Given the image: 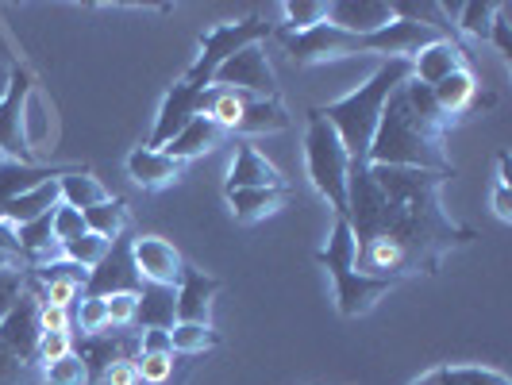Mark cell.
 Wrapping results in <instances>:
<instances>
[{
	"label": "cell",
	"mask_w": 512,
	"mask_h": 385,
	"mask_svg": "<svg viewBox=\"0 0 512 385\" xmlns=\"http://www.w3.org/2000/svg\"><path fill=\"white\" fill-rule=\"evenodd\" d=\"M58 201H62V197H58V181H43V185L27 189L20 197H12L8 205H0V220L12 224V228H20V224H31V220L54 212Z\"/></svg>",
	"instance_id": "7402d4cb"
},
{
	"label": "cell",
	"mask_w": 512,
	"mask_h": 385,
	"mask_svg": "<svg viewBox=\"0 0 512 385\" xmlns=\"http://www.w3.org/2000/svg\"><path fill=\"white\" fill-rule=\"evenodd\" d=\"M27 97H31V74L27 70H12L8 74V89L0 97V151L16 162H31V143L24 135V112Z\"/></svg>",
	"instance_id": "ba28073f"
},
{
	"label": "cell",
	"mask_w": 512,
	"mask_h": 385,
	"mask_svg": "<svg viewBox=\"0 0 512 385\" xmlns=\"http://www.w3.org/2000/svg\"><path fill=\"white\" fill-rule=\"evenodd\" d=\"M97 382L101 385H143L139 382V366H135V359H116Z\"/></svg>",
	"instance_id": "b9f144b4"
},
{
	"label": "cell",
	"mask_w": 512,
	"mask_h": 385,
	"mask_svg": "<svg viewBox=\"0 0 512 385\" xmlns=\"http://www.w3.org/2000/svg\"><path fill=\"white\" fill-rule=\"evenodd\" d=\"M447 120L439 116L432 89L420 81H401L393 97L385 101L382 120L374 128L366 162L370 166H409V170H436V174H455V166L443 154L447 139Z\"/></svg>",
	"instance_id": "7a4b0ae2"
},
{
	"label": "cell",
	"mask_w": 512,
	"mask_h": 385,
	"mask_svg": "<svg viewBox=\"0 0 512 385\" xmlns=\"http://www.w3.org/2000/svg\"><path fill=\"white\" fill-rule=\"evenodd\" d=\"M316 262L328 266V274H332V282H335V308H339V316H347V320L370 312L374 301L385 297V293L397 285V282H389V278H366L359 266H355V235H351V224H347L343 216H335L332 239H328V247L316 255Z\"/></svg>",
	"instance_id": "277c9868"
},
{
	"label": "cell",
	"mask_w": 512,
	"mask_h": 385,
	"mask_svg": "<svg viewBox=\"0 0 512 385\" xmlns=\"http://www.w3.org/2000/svg\"><path fill=\"white\" fill-rule=\"evenodd\" d=\"M74 324L81 328V335L108 332V305H104V297H81V301H77Z\"/></svg>",
	"instance_id": "d6a6232c"
},
{
	"label": "cell",
	"mask_w": 512,
	"mask_h": 385,
	"mask_svg": "<svg viewBox=\"0 0 512 385\" xmlns=\"http://www.w3.org/2000/svg\"><path fill=\"white\" fill-rule=\"evenodd\" d=\"M35 320H39V335H47V332L70 335V328H74V316H70V308L39 305V312H35Z\"/></svg>",
	"instance_id": "f35d334b"
},
{
	"label": "cell",
	"mask_w": 512,
	"mask_h": 385,
	"mask_svg": "<svg viewBox=\"0 0 512 385\" xmlns=\"http://www.w3.org/2000/svg\"><path fill=\"white\" fill-rule=\"evenodd\" d=\"M220 293V282L208 278L205 270L189 266L181 270L178 289H174V316L178 324H208V312H212V297Z\"/></svg>",
	"instance_id": "7c38bea8"
},
{
	"label": "cell",
	"mask_w": 512,
	"mask_h": 385,
	"mask_svg": "<svg viewBox=\"0 0 512 385\" xmlns=\"http://www.w3.org/2000/svg\"><path fill=\"white\" fill-rule=\"evenodd\" d=\"M201 97H205L201 89H193V85H185V81H174V89L166 93L162 112H158V120H154V131L147 135L143 147L162 151L178 131H185V124H189L193 116H201Z\"/></svg>",
	"instance_id": "30bf717a"
},
{
	"label": "cell",
	"mask_w": 512,
	"mask_h": 385,
	"mask_svg": "<svg viewBox=\"0 0 512 385\" xmlns=\"http://www.w3.org/2000/svg\"><path fill=\"white\" fill-rule=\"evenodd\" d=\"M81 216H85V231L104 235V239H120V231L128 228V201L124 197H108L104 205L85 208Z\"/></svg>",
	"instance_id": "4316f807"
},
{
	"label": "cell",
	"mask_w": 512,
	"mask_h": 385,
	"mask_svg": "<svg viewBox=\"0 0 512 385\" xmlns=\"http://www.w3.org/2000/svg\"><path fill=\"white\" fill-rule=\"evenodd\" d=\"M501 12V4H489V0H466L455 4V16H459V31H466L470 39H489V27L493 16Z\"/></svg>",
	"instance_id": "1f68e13d"
},
{
	"label": "cell",
	"mask_w": 512,
	"mask_h": 385,
	"mask_svg": "<svg viewBox=\"0 0 512 385\" xmlns=\"http://www.w3.org/2000/svg\"><path fill=\"white\" fill-rule=\"evenodd\" d=\"M139 355H174V347H170V332H162V328H147V332L139 335Z\"/></svg>",
	"instance_id": "7bdbcfd3"
},
{
	"label": "cell",
	"mask_w": 512,
	"mask_h": 385,
	"mask_svg": "<svg viewBox=\"0 0 512 385\" xmlns=\"http://www.w3.org/2000/svg\"><path fill=\"white\" fill-rule=\"evenodd\" d=\"M70 170H74V166H35V162L4 158V162H0V205H8L12 197H20V193L43 185V181L66 178Z\"/></svg>",
	"instance_id": "d6986e66"
},
{
	"label": "cell",
	"mask_w": 512,
	"mask_h": 385,
	"mask_svg": "<svg viewBox=\"0 0 512 385\" xmlns=\"http://www.w3.org/2000/svg\"><path fill=\"white\" fill-rule=\"evenodd\" d=\"M493 212H497V220H505V224H512V197L505 185H497L493 189Z\"/></svg>",
	"instance_id": "f6af8a7d"
},
{
	"label": "cell",
	"mask_w": 512,
	"mask_h": 385,
	"mask_svg": "<svg viewBox=\"0 0 512 385\" xmlns=\"http://www.w3.org/2000/svg\"><path fill=\"white\" fill-rule=\"evenodd\" d=\"M170 347H174V355L197 359V355H205L212 347H220V335L212 332L208 324H174L170 328Z\"/></svg>",
	"instance_id": "f546056e"
},
{
	"label": "cell",
	"mask_w": 512,
	"mask_h": 385,
	"mask_svg": "<svg viewBox=\"0 0 512 385\" xmlns=\"http://www.w3.org/2000/svg\"><path fill=\"white\" fill-rule=\"evenodd\" d=\"M0 255L20 258V239H16V228H12V224H4V220H0ZM20 262H24V258H20Z\"/></svg>",
	"instance_id": "ee69618b"
},
{
	"label": "cell",
	"mask_w": 512,
	"mask_h": 385,
	"mask_svg": "<svg viewBox=\"0 0 512 385\" xmlns=\"http://www.w3.org/2000/svg\"><path fill=\"white\" fill-rule=\"evenodd\" d=\"M274 27L266 24L262 16H247V20H235V24H216L208 27L205 35H201V54H197V62L185 70V85H193V89H201L205 93L212 74L228 62L231 54H239L243 47H251V43H262L266 35H270Z\"/></svg>",
	"instance_id": "8992f818"
},
{
	"label": "cell",
	"mask_w": 512,
	"mask_h": 385,
	"mask_svg": "<svg viewBox=\"0 0 512 385\" xmlns=\"http://www.w3.org/2000/svg\"><path fill=\"white\" fill-rule=\"evenodd\" d=\"M285 128H289V116H285L282 104L251 97L247 108H243V120H239L235 135H274V131H285Z\"/></svg>",
	"instance_id": "484cf974"
},
{
	"label": "cell",
	"mask_w": 512,
	"mask_h": 385,
	"mask_svg": "<svg viewBox=\"0 0 512 385\" xmlns=\"http://www.w3.org/2000/svg\"><path fill=\"white\" fill-rule=\"evenodd\" d=\"M305 170L316 193L335 208V216H347V174H351V158L343 151L335 128L316 116V108L308 112V131H305Z\"/></svg>",
	"instance_id": "5b68a950"
},
{
	"label": "cell",
	"mask_w": 512,
	"mask_h": 385,
	"mask_svg": "<svg viewBox=\"0 0 512 385\" xmlns=\"http://www.w3.org/2000/svg\"><path fill=\"white\" fill-rule=\"evenodd\" d=\"M489 43L501 51V58H512V24H509V4H501V12L493 16L489 27Z\"/></svg>",
	"instance_id": "60d3db41"
},
{
	"label": "cell",
	"mask_w": 512,
	"mask_h": 385,
	"mask_svg": "<svg viewBox=\"0 0 512 385\" xmlns=\"http://www.w3.org/2000/svg\"><path fill=\"white\" fill-rule=\"evenodd\" d=\"M181 162L174 158H166L162 151H151V147H135L128 154V174L135 185H143V189H162V185H170V181L181 178Z\"/></svg>",
	"instance_id": "44dd1931"
},
{
	"label": "cell",
	"mask_w": 512,
	"mask_h": 385,
	"mask_svg": "<svg viewBox=\"0 0 512 385\" xmlns=\"http://www.w3.org/2000/svg\"><path fill=\"white\" fill-rule=\"evenodd\" d=\"M432 101H436L439 116L451 124L455 116H466L478 104V77L470 66H462L455 74H447L439 85H432Z\"/></svg>",
	"instance_id": "ac0fdd59"
},
{
	"label": "cell",
	"mask_w": 512,
	"mask_h": 385,
	"mask_svg": "<svg viewBox=\"0 0 512 385\" xmlns=\"http://www.w3.org/2000/svg\"><path fill=\"white\" fill-rule=\"evenodd\" d=\"M58 197H62V205L77 208V212H85V208L93 205H104L112 193L104 189L101 181L93 178L89 170H81V166H74L66 178H58Z\"/></svg>",
	"instance_id": "cb8c5ba5"
},
{
	"label": "cell",
	"mask_w": 512,
	"mask_h": 385,
	"mask_svg": "<svg viewBox=\"0 0 512 385\" xmlns=\"http://www.w3.org/2000/svg\"><path fill=\"white\" fill-rule=\"evenodd\" d=\"M51 235H54V243H58V247H62V243H70V239H77V235H85V216H81L77 208L58 201V208L51 212Z\"/></svg>",
	"instance_id": "e575fe53"
},
{
	"label": "cell",
	"mask_w": 512,
	"mask_h": 385,
	"mask_svg": "<svg viewBox=\"0 0 512 385\" xmlns=\"http://www.w3.org/2000/svg\"><path fill=\"white\" fill-rule=\"evenodd\" d=\"M220 139H224V131L216 128L205 112H201V116H193V120L185 124V131H178V135H174V139L162 147V154L185 166V162H193V158L208 154L212 147H220Z\"/></svg>",
	"instance_id": "ffe728a7"
},
{
	"label": "cell",
	"mask_w": 512,
	"mask_h": 385,
	"mask_svg": "<svg viewBox=\"0 0 512 385\" xmlns=\"http://www.w3.org/2000/svg\"><path fill=\"white\" fill-rule=\"evenodd\" d=\"M131 262H135V274L147 285H166V289H178V278L185 270V258L174 243L158 239V235H135L131 239Z\"/></svg>",
	"instance_id": "9c48e42d"
},
{
	"label": "cell",
	"mask_w": 512,
	"mask_h": 385,
	"mask_svg": "<svg viewBox=\"0 0 512 385\" xmlns=\"http://www.w3.org/2000/svg\"><path fill=\"white\" fill-rule=\"evenodd\" d=\"M108 251H112V239L93 235V231H85V235H77V239H70V243H62V258L74 262V266H81L85 274H93L104 258H108Z\"/></svg>",
	"instance_id": "83f0119b"
},
{
	"label": "cell",
	"mask_w": 512,
	"mask_h": 385,
	"mask_svg": "<svg viewBox=\"0 0 512 385\" xmlns=\"http://www.w3.org/2000/svg\"><path fill=\"white\" fill-rule=\"evenodd\" d=\"M74 355L85 362V370L93 378H101L116 359H135L139 355V335H85L81 347H74Z\"/></svg>",
	"instance_id": "2e32d148"
},
{
	"label": "cell",
	"mask_w": 512,
	"mask_h": 385,
	"mask_svg": "<svg viewBox=\"0 0 512 385\" xmlns=\"http://www.w3.org/2000/svg\"><path fill=\"white\" fill-rule=\"evenodd\" d=\"M143 278L135 274L131 262V243L128 239H112V251L101 266L89 274L85 282V297H112V293H139Z\"/></svg>",
	"instance_id": "8fae6325"
},
{
	"label": "cell",
	"mask_w": 512,
	"mask_h": 385,
	"mask_svg": "<svg viewBox=\"0 0 512 385\" xmlns=\"http://www.w3.org/2000/svg\"><path fill=\"white\" fill-rule=\"evenodd\" d=\"M4 89H8V74L0 70V97H4Z\"/></svg>",
	"instance_id": "7dc6e473"
},
{
	"label": "cell",
	"mask_w": 512,
	"mask_h": 385,
	"mask_svg": "<svg viewBox=\"0 0 512 385\" xmlns=\"http://www.w3.org/2000/svg\"><path fill=\"white\" fill-rule=\"evenodd\" d=\"M66 355H74V332L62 335V332H47L39 335V343H35V366H51V362L66 359Z\"/></svg>",
	"instance_id": "8d00e7d4"
},
{
	"label": "cell",
	"mask_w": 512,
	"mask_h": 385,
	"mask_svg": "<svg viewBox=\"0 0 512 385\" xmlns=\"http://www.w3.org/2000/svg\"><path fill=\"white\" fill-rule=\"evenodd\" d=\"M104 305H108V328H131L139 312V293H112L104 297Z\"/></svg>",
	"instance_id": "74e56055"
},
{
	"label": "cell",
	"mask_w": 512,
	"mask_h": 385,
	"mask_svg": "<svg viewBox=\"0 0 512 385\" xmlns=\"http://www.w3.org/2000/svg\"><path fill=\"white\" fill-rule=\"evenodd\" d=\"M409 66H412V81H420L424 89H432V85H439L447 74H455V70L466 66V54H462L459 43L436 39V43H428L424 51L412 54Z\"/></svg>",
	"instance_id": "9a60e30c"
},
{
	"label": "cell",
	"mask_w": 512,
	"mask_h": 385,
	"mask_svg": "<svg viewBox=\"0 0 512 385\" xmlns=\"http://www.w3.org/2000/svg\"><path fill=\"white\" fill-rule=\"evenodd\" d=\"M355 235V266L366 278L401 282L412 274H436L443 255L470 243L474 231L459 228L443 205H389L366 174V162H351L347 174V216Z\"/></svg>",
	"instance_id": "6da1fadb"
},
{
	"label": "cell",
	"mask_w": 512,
	"mask_h": 385,
	"mask_svg": "<svg viewBox=\"0 0 512 385\" xmlns=\"http://www.w3.org/2000/svg\"><path fill=\"white\" fill-rule=\"evenodd\" d=\"M35 312H39V301L27 289L24 297L16 301V308L0 320V343L12 347L27 366H35V343H39V320H35Z\"/></svg>",
	"instance_id": "5bb4252c"
},
{
	"label": "cell",
	"mask_w": 512,
	"mask_h": 385,
	"mask_svg": "<svg viewBox=\"0 0 512 385\" xmlns=\"http://www.w3.org/2000/svg\"><path fill=\"white\" fill-rule=\"evenodd\" d=\"M208 85H216V89H239V93H251L258 101H278V77H274L270 62H266V51L258 43L243 47L239 54H231L228 62L212 74Z\"/></svg>",
	"instance_id": "52a82bcc"
},
{
	"label": "cell",
	"mask_w": 512,
	"mask_h": 385,
	"mask_svg": "<svg viewBox=\"0 0 512 385\" xmlns=\"http://www.w3.org/2000/svg\"><path fill=\"white\" fill-rule=\"evenodd\" d=\"M193 366H197V362H193V359L185 362V366H181V374H178V378H174V382H170V385H185V382H189V374H193ZM93 385H101V382H93Z\"/></svg>",
	"instance_id": "bcb514c9"
},
{
	"label": "cell",
	"mask_w": 512,
	"mask_h": 385,
	"mask_svg": "<svg viewBox=\"0 0 512 385\" xmlns=\"http://www.w3.org/2000/svg\"><path fill=\"white\" fill-rule=\"evenodd\" d=\"M27 370H31V366H27L12 347H4V343H0V385H24Z\"/></svg>",
	"instance_id": "ab89813d"
},
{
	"label": "cell",
	"mask_w": 512,
	"mask_h": 385,
	"mask_svg": "<svg viewBox=\"0 0 512 385\" xmlns=\"http://www.w3.org/2000/svg\"><path fill=\"white\" fill-rule=\"evenodd\" d=\"M135 320L143 324V332L147 328H162V332H170L174 324H178V316H174V289H166V285H139V312H135Z\"/></svg>",
	"instance_id": "603a6c76"
},
{
	"label": "cell",
	"mask_w": 512,
	"mask_h": 385,
	"mask_svg": "<svg viewBox=\"0 0 512 385\" xmlns=\"http://www.w3.org/2000/svg\"><path fill=\"white\" fill-rule=\"evenodd\" d=\"M397 20L389 0H335L328 4V27H339L347 35H370Z\"/></svg>",
	"instance_id": "4fadbf2b"
},
{
	"label": "cell",
	"mask_w": 512,
	"mask_h": 385,
	"mask_svg": "<svg viewBox=\"0 0 512 385\" xmlns=\"http://www.w3.org/2000/svg\"><path fill=\"white\" fill-rule=\"evenodd\" d=\"M282 16L285 35H305V31H312V27H320L328 20V4L324 0H285Z\"/></svg>",
	"instance_id": "f1b7e54d"
},
{
	"label": "cell",
	"mask_w": 512,
	"mask_h": 385,
	"mask_svg": "<svg viewBox=\"0 0 512 385\" xmlns=\"http://www.w3.org/2000/svg\"><path fill=\"white\" fill-rule=\"evenodd\" d=\"M27 293V266H4L0 270V320L16 308V301Z\"/></svg>",
	"instance_id": "836d02e7"
},
{
	"label": "cell",
	"mask_w": 512,
	"mask_h": 385,
	"mask_svg": "<svg viewBox=\"0 0 512 385\" xmlns=\"http://www.w3.org/2000/svg\"><path fill=\"white\" fill-rule=\"evenodd\" d=\"M282 185L285 178L274 162H266L251 143H239L228 170V189H282Z\"/></svg>",
	"instance_id": "e0dca14e"
},
{
	"label": "cell",
	"mask_w": 512,
	"mask_h": 385,
	"mask_svg": "<svg viewBox=\"0 0 512 385\" xmlns=\"http://www.w3.org/2000/svg\"><path fill=\"white\" fill-rule=\"evenodd\" d=\"M409 77H412L409 58H385L382 66L370 74V81L359 85L355 93H347L343 101L320 104V108H316V116H324L335 128V135H339V143H343V151H347L351 162H366V151H370L374 128H378V120H382L385 101H389L393 89H397L401 81H409Z\"/></svg>",
	"instance_id": "3957f363"
},
{
	"label": "cell",
	"mask_w": 512,
	"mask_h": 385,
	"mask_svg": "<svg viewBox=\"0 0 512 385\" xmlns=\"http://www.w3.org/2000/svg\"><path fill=\"white\" fill-rule=\"evenodd\" d=\"M224 197H228L235 220L251 224V220H258V216H270L274 208L282 205L285 185H282V189H224Z\"/></svg>",
	"instance_id": "d4e9b609"
},
{
	"label": "cell",
	"mask_w": 512,
	"mask_h": 385,
	"mask_svg": "<svg viewBox=\"0 0 512 385\" xmlns=\"http://www.w3.org/2000/svg\"><path fill=\"white\" fill-rule=\"evenodd\" d=\"M432 382L436 385H512L501 370H489V366H439V370H432Z\"/></svg>",
	"instance_id": "4dcf8cb0"
},
{
	"label": "cell",
	"mask_w": 512,
	"mask_h": 385,
	"mask_svg": "<svg viewBox=\"0 0 512 385\" xmlns=\"http://www.w3.org/2000/svg\"><path fill=\"white\" fill-rule=\"evenodd\" d=\"M43 382L47 385H89V370L77 355H66V359L51 362L43 370Z\"/></svg>",
	"instance_id": "d590c367"
}]
</instances>
